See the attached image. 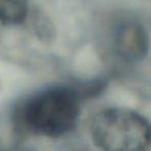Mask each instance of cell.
I'll use <instances>...</instances> for the list:
<instances>
[{
  "label": "cell",
  "instance_id": "obj_1",
  "mask_svg": "<svg viewBox=\"0 0 151 151\" xmlns=\"http://www.w3.org/2000/svg\"><path fill=\"white\" fill-rule=\"evenodd\" d=\"M80 115V93L66 86L41 91L14 109L17 127L34 136L60 138L75 129Z\"/></svg>",
  "mask_w": 151,
  "mask_h": 151
},
{
  "label": "cell",
  "instance_id": "obj_2",
  "mask_svg": "<svg viewBox=\"0 0 151 151\" xmlns=\"http://www.w3.org/2000/svg\"><path fill=\"white\" fill-rule=\"evenodd\" d=\"M90 132L101 151H148L151 147V122L127 108L99 111L91 119Z\"/></svg>",
  "mask_w": 151,
  "mask_h": 151
},
{
  "label": "cell",
  "instance_id": "obj_3",
  "mask_svg": "<svg viewBox=\"0 0 151 151\" xmlns=\"http://www.w3.org/2000/svg\"><path fill=\"white\" fill-rule=\"evenodd\" d=\"M114 46L121 59L127 62H138L147 55L149 38L141 25L124 23L116 31Z\"/></svg>",
  "mask_w": 151,
  "mask_h": 151
},
{
  "label": "cell",
  "instance_id": "obj_4",
  "mask_svg": "<svg viewBox=\"0 0 151 151\" xmlns=\"http://www.w3.org/2000/svg\"><path fill=\"white\" fill-rule=\"evenodd\" d=\"M27 14L26 0H0V21L19 24Z\"/></svg>",
  "mask_w": 151,
  "mask_h": 151
}]
</instances>
